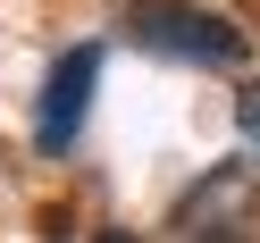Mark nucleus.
I'll return each mask as SVG.
<instances>
[{
  "label": "nucleus",
  "mask_w": 260,
  "mask_h": 243,
  "mask_svg": "<svg viewBox=\"0 0 260 243\" xmlns=\"http://www.w3.org/2000/svg\"><path fill=\"white\" fill-rule=\"evenodd\" d=\"M126 34L143 51L193 59V67H235L243 59V25H226L218 9H193V0H126Z\"/></svg>",
  "instance_id": "1"
},
{
  "label": "nucleus",
  "mask_w": 260,
  "mask_h": 243,
  "mask_svg": "<svg viewBox=\"0 0 260 243\" xmlns=\"http://www.w3.org/2000/svg\"><path fill=\"white\" fill-rule=\"evenodd\" d=\"M92 84H101V42H76L51 67V84H42V118H34L42 151H68L76 143V126H84V109H92Z\"/></svg>",
  "instance_id": "2"
},
{
  "label": "nucleus",
  "mask_w": 260,
  "mask_h": 243,
  "mask_svg": "<svg viewBox=\"0 0 260 243\" xmlns=\"http://www.w3.org/2000/svg\"><path fill=\"white\" fill-rule=\"evenodd\" d=\"M243 185H252V168H243V159H226L218 176H202V185H193V201L176 210V226H185V235H243V226H252Z\"/></svg>",
  "instance_id": "3"
},
{
  "label": "nucleus",
  "mask_w": 260,
  "mask_h": 243,
  "mask_svg": "<svg viewBox=\"0 0 260 243\" xmlns=\"http://www.w3.org/2000/svg\"><path fill=\"white\" fill-rule=\"evenodd\" d=\"M235 134L260 151V84H252V92H235Z\"/></svg>",
  "instance_id": "4"
}]
</instances>
